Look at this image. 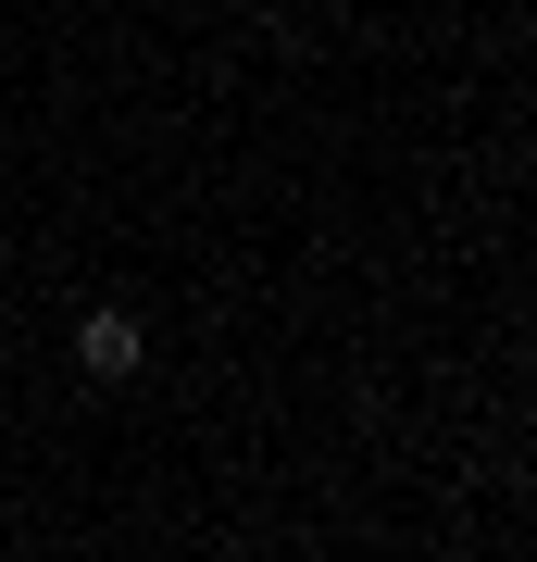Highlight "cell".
<instances>
[{"instance_id":"cell-1","label":"cell","mask_w":537,"mask_h":562,"mask_svg":"<svg viewBox=\"0 0 537 562\" xmlns=\"http://www.w3.org/2000/svg\"><path fill=\"white\" fill-rule=\"evenodd\" d=\"M76 362H88V375H138V362H150V338H138V313H113V301H100V313L76 325Z\"/></svg>"}]
</instances>
